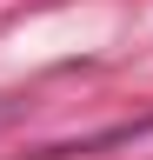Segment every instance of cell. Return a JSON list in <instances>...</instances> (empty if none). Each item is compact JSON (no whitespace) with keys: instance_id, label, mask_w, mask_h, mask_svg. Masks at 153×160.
<instances>
[{"instance_id":"6da1fadb","label":"cell","mask_w":153,"mask_h":160,"mask_svg":"<svg viewBox=\"0 0 153 160\" xmlns=\"http://www.w3.org/2000/svg\"><path fill=\"white\" fill-rule=\"evenodd\" d=\"M7 113H13V100H0V120H7Z\"/></svg>"}]
</instances>
